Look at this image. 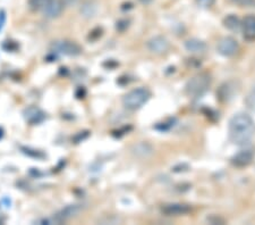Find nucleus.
I'll return each instance as SVG.
<instances>
[{
  "instance_id": "nucleus-13",
  "label": "nucleus",
  "mask_w": 255,
  "mask_h": 225,
  "mask_svg": "<svg viewBox=\"0 0 255 225\" xmlns=\"http://www.w3.org/2000/svg\"><path fill=\"white\" fill-rule=\"evenodd\" d=\"M79 212H80L79 206H76V205H73V206H68V207H66L65 210L61 211L60 214L57 215V218H58V221L67 220V219L73 218V216H75Z\"/></svg>"
},
{
  "instance_id": "nucleus-8",
  "label": "nucleus",
  "mask_w": 255,
  "mask_h": 225,
  "mask_svg": "<svg viewBox=\"0 0 255 225\" xmlns=\"http://www.w3.org/2000/svg\"><path fill=\"white\" fill-rule=\"evenodd\" d=\"M161 211L168 216H179L190 213L191 207L184 204H167L161 208Z\"/></svg>"
},
{
  "instance_id": "nucleus-12",
  "label": "nucleus",
  "mask_w": 255,
  "mask_h": 225,
  "mask_svg": "<svg viewBox=\"0 0 255 225\" xmlns=\"http://www.w3.org/2000/svg\"><path fill=\"white\" fill-rule=\"evenodd\" d=\"M224 25L226 28H228L229 31L237 32L242 28V22L236 15L230 14L224 18Z\"/></svg>"
},
{
  "instance_id": "nucleus-19",
  "label": "nucleus",
  "mask_w": 255,
  "mask_h": 225,
  "mask_svg": "<svg viewBox=\"0 0 255 225\" xmlns=\"http://www.w3.org/2000/svg\"><path fill=\"white\" fill-rule=\"evenodd\" d=\"M61 1L64 2V5H67V6H73L75 5V3L79 1V0H61Z\"/></svg>"
},
{
  "instance_id": "nucleus-20",
  "label": "nucleus",
  "mask_w": 255,
  "mask_h": 225,
  "mask_svg": "<svg viewBox=\"0 0 255 225\" xmlns=\"http://www.w3.org/2000/svg\"><path fill=\"white\" fill-rule=\"evenodd\" d=\"M138 1L141 2L142 5H145L146 6V5H150V3L153 1V0H138Z\"/></svg>"
},
{
  "instance_id": "nucleus-14",
  "label": "nucleus",
  "mask_w": 255,
  "mask_h": 225,
  "mask_svg": "<svg viewBox=\"0 0 255 225\" xmlns=\"http://www.w3.org/2000/svg\"><path fill=\"white\" fill-rule=\"evenodd\" d=\"M245 102H246V105H248V107L250 109L255 110V84H254V87L252 88V90L250 91L248 97H246Z\"/></svg>"
},
{
  "instance_id": "nucleus-4",
  "label": "nucleus",
  "mask_w": 255,
  "mask_h": 225,
  "mask_svg": "<svg viewBox=\"0 0 255 225\" xmlns=\"http://www.w3.org/2000/svg\"><path fill=\"white\" fill-rule=\"evenodd\" d=\"M240 49L237 41L232 38V36H225V38L221 39L219 42H218L217 50L220 55L225 57H232L236 54Z\"/></svg>"
},
{
  "instance_id": "nucleus-16",
  "label": "nucleus",
  "mask_w": 255,
  "mask_h": 225,
  "mask_svg": "<svg viewBox=\"0 0 255 225\" xmlns=\"http://www.w3.org/2000/svg\"><path fill=\"white\" fill-rule=\"evenodd\" d=\"M49 0H30V7L34 10H42V8L47 5Z\"/></svg>"
},
{
  "instance_id": "nucleus-5",
  "label": "nucleus",
  "mask_w": 255,
  "mask_h": 225,
  "mask_svg": "<svg viewBox=\"0 0 255 225\" xmlns=\"http://www.w3.org/2000/svg\"><path fill=\"white\" fill-rule=\"evenodd\" d=\"M146 46H147V49H149L151 52H153V54L162 55V54H166V52L169 50L170 43L169 41H168L166 38H163V36L157 35L147 41Z\"/></svg>"
},
{
  "instance_id": "nucleus-15",
  "label": "nucleus",
  "mask_w": 255,
  "mask_h": 225,
  "mask_svg": "<svg viewBox=\"0 0 255 225\" xmlns=\"http://www.w3.org/2000/svg\"><path fill=\"white\" fill-rule=\"evenodd\" d=\"M81 11H82V14L86 16V17H91V16L96 14L97 8H96V6H91V3L89 2V3H85L83 8L81 9Z\"/></svg>"
},
{
  "instance_id": "nucleus-7",
  "label": "nucleus",
  "mask_w": 255,
  "mask_h": 225,
  "mask_svg": "<svg viewBox=\"0 0 255 225\" xmlns=\"http://www.w3.org/2000/svg\"><path fill=\"white\" fill-rule=\"evenodd\" d=\"M53 48L60 54L67 56H76L81 54V48L72 41H57L53 44Z\"/></svg>"
},
{
  "instance_id": "nucleus-10",
  "label": "nucleus",
  "mask_w": 255,
  "mask_h": 225,
  "mask_svg": "<svg viewBox=\"0 0 255 225\" xmlns=\"http://www.w3.org/2000/svg\"><path fill=\"white\" fill-rule=\"evenodd\" d=\"M243 35L248 41H255V15H248L242 23Z\"/></svg>"
},
{
  "instance_id": "nucleus-9",
  "label": "nucleus",
  "mask_w": 255,
  "mask_h": 225,
  "mask_svg": "<svg viewBox=\"0 0 255 225\" xmlns=\"http://www.w3.org/2000/svg\"><path fill=\"white\" fill-rule=\"evenodd\" d=\"M253 159H254L253 151L245 149V150H242L238 154H236L235 156L232 158V163H233V165L236 167H246L253 162Z\"/></svg>"
},
{
  "instance_id": "nucleus-2",
  "label": "nucleus",
  "mask_w": 255,
  "mask_h": 225,
  "mask_svg": "<svg viewBox=\"0 0 255 225\" xmlns=\"http://www.w3.org/2000/svg\"><path fill=\"white\" fill-rule=\"evenodd\" d=\"M151 92L146 88H137L129 91L123 98V104L127 109L136 110L150 99Z\"/></svg>"
},
{
  "instance_id": "nucleus-6",
  "label": "nucleus",
  "mask_w": 255,
  "mask_h": 225,
  "mask_svg": "<svg viewBox=\"0 0 255 225\" xmlns=\"http://www.w3.org/2000/svg\"><path fill=\"white\" fill-rule=\"evenodd\" d=\"M64 2L61 0H49L47 5L42 8V14L47 18H56L63 13Z\"/></svg>"
},
{
  "instance_id": "nucleus-1",
  "label": "nucleus",
  "mask_w": 255,
  "mask_h": 225,
  "mask_svg": "<svg viewBox=\"0 0 255 225\" xmlns=\"http://www.w3.org/2000/svg\"><path fill=\"white\" fill-rule=\"evenodd\" d=\"M255 123L248 114H236L229 122L230 140L238 146L249 145L254 137Z\"/></svg>"
},
{
  "instance_id": "nucleus-18",
  "label": "nucleus",
  "mask_w": 255,
  "mask_h": 225,
  "mask_svg": "<svg viewBox=\"0 0 255 225\" xmlns=\"http://www.w3.org/2000/svg\"><path fill=\"white\" fill-rule=\"evenodd\" d=\"M234 2L240 6H254L255 0H233Z\"/></svg>"
},
{
  "instance_id": "nucleus-11",
  "label": "nucleus",
  "mask_w": 255,
  "mask_h": 225,
  "mask_svg": "<svg viewBox=\"0 0 255 225\" xmlns=\"http://www.w3.org/2000/svg\"><path fill=\"white\" fill-rule=\"evenodd\" d=\"M185 48L188 52L191 54H203L207 50V43L204 41L193 38V39H188L186 42H185Z\"/></svg>"
},
{
  "instance_id": "nucleus-17",
  "label": "nucleus",
  "mask_w": 255,
  "mask_h": 225,
  "mask_svg": "<svg viewBox=\"0 0 255 225\" xmlns=\"http://www.w3.org/2000/svg\"><path fill=\"white\" fill-rule=\"evenodd\" d=\"M197 5H199L200 7L202 8H209L211 7L213 3L216 2V0H196Z\"/></svg>"
},
{
  "instance_id": "nucleus-3",
  "label": "nucleus",
  "mask_w": 255,
  "mask_h": 225,
  "mask_svg": "<svg viewBox=\"0 0 255 225\" xmlns=\"http://www.w3.org/2000/svg\"><path fill=\"white\" fill-rule=\"evenodd\" d=\"M211 84V79L208 74L201 73L193 76L186 84V93L190 97H201L208 91Z\"/></svg>"
}]
</instances>
